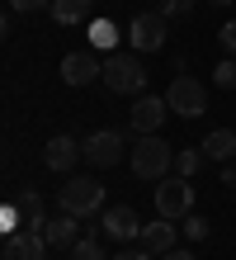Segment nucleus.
<instances>
[{
  "label": "nucleus",
  "instance_id": "f257e3e1",
  "mask_svg": "<svg viewBox=\"0 0 236 260\" xmlns=\"http://www.w3.org/2000/svg\"><path fill=\"white\" fill-rule=\"evenodd\" d=\"M128 166H132L137 180H165V171L175 166V147L161 133H142L132 142V151H128Z\"/></svg>",
  "mask_w": 236,
  "mask_h": 260
},
{
  "label": "nucleus",
  "instance_id": "f03ea898",
  "mask_svg": "<svg viewBox=\"0 0 236 260\" xmlns=\"http://www.w3.org/2000/svg\"><path fill=\"white\" fill-rule=\"evenodd\" d=\"M104 85L114 90V95H147L142 52H109L104 57Z\"/></svg>",
  "mask_w": 236,
  "mask_h": 260
},
{
  "label": "nucleus",
  "instance_id": "7ed1b4c3",
  "mask_svg": "<svg viewBox=\"0 0 236 260\" xmlns=\"http://www.w3.org/2000/svg\"><path fill=\"white\" fill-rule=\"evenodd\" d=\"M61 213H76V218H94L104 208V185L94 175H66V189L57 194Z\"/></svg>",
  "mask_w": 236,
  "mask_h": 260
},
{
  "label": "nucleus",
  "instance_id": "20e7f679",
  "mask_svg": "<svg viewBox=\"0 0 236 260\" xmlns=\"http://www.w3.org/2000/svg\"><path fill=\"white\" fill-rule=\"evenodd\" d=\"M165 104H170V114H180V118H203L208 114V90H203V81L175 71V81L165 90Z\"/></svg>",
  "mask_w": 236,
  "mask_h": 260
},
{
  "label": "nucleus",
  "instance_id": "39448f33",
  "mask_svg": "<svg viewBox=\"0 0 236 260\" xmlns=\"http://www.w3.org/2000/svg\"><path fill=\"white\" fill-rule=\"evenodd\" d=\"M156 213L161 218H189L194 213V189H189V180L184 175H165V180H156Z\"/></svg>",
  "mask_w": 236,
  "mask_h": 260
},
{
  "label": "nucleus",
  "instance_id": "423d86ee",
  "mask_svg": "<svg viewBox=\"0 0 236 260\" xmlns=\"http://www.w3.org/2000/svg\"><path fill=\"white\" fill-rule=\"evenodd\" d=\"M128 151H132V147L123 142V133H114V128H99V133H90V137H85V161L94 166V171H109V166H118Z\"/></svg>",
  "mask_w": 236,
  "mask_h": 260
},
{
  "label": "nucleus",
  "instance_id": "0eeeda50",
  "mask_svg": "<svg viewBox=\"0 0 236 260\" xmlns=\"http://www.w3.org/2000/svg\"><path fill=\"white\" fill-rule=\"evenodd\" d=\"M128 43H132V52H161L165 48V14L142 10L132 19V28H128Z\"/></svg>",
  "mask_w": 236,
  "mask_h": 260
},
{
  "label": "nucleus",
  "instance_id": "6e6552de",
  "mask_svg": "<svg viewBox=\"0 0 236 260\" xmlns=\"http://www.w3.org/2000/svg\"><path fill=\"white\" fill-rule=\"evenodd\" d=\"M85 156V142H76L71 133H57V137H47V147H43V166L47 171H57V175H71V166Z\"/></svg>",
  "mask_w": 236,
  "mask_h": 260
},
{
  "label": "nucleus",
  "instance_id": "1a4fd4ad",
  "mask_svg": "<svg viewBox=\"0 0 236 260\" xmlns=\"http://www.w3.org/2000/svg\"><path fill=\"white\" fill-rule=\"evenodd\" d=\"M170 118V104H165V95H142L137 104H132V114H128V123H132V133L142 137V133H161V123Z\"/></svg>",
  "mask_w": 236,
  "mask_h": 260
},
{
  "label": "nucleus",
  "instance_id": "9d476101",
  "mask_svg": "<svg viewBox=\"0 0 236 260\" xmlns=\"http://www.w3.org/2000/svg\"><path fill=\"white\" fill-rule=\"evenodd\" d=\"M99 232H104L109 241H132V237H142V218H137L128 204H114V208H104Z\"/></svg>",
  "mask_w": 236,
  "mask_h": 260
},
{
  "label": "nucleus",
  "instance_id": "9b49d317",
  "mask_svg": "<svg viewBox=\"0 0 236 260\" xmlns=\"http://www.w3.org/2000/svg\"><path fill=\"white\" fill-rule=\"evenodd\" d=\"M99 76H104V62L94 57V48L61 57V81H66V85H90V81H99Z\"/></svg>",
  "mask_w": 236,
  "mask_h": 260
},
{
  "label": "nucleus",
  "instance_id": "f8f14e48",
  "mask_svg": "<svg viewBox=\"0 0 236 260\" xmlns=\"http://www.w3.org/2000/svg\"><path fill=\"white\" fill-rule=\"evenodd\" d=\"M43 241H47L52 251L71 255V246L81 241V218H76V213H57V218H47V227H43Z\"/></svg>",
  "mask_w": 236,
  "mask_h": 260
},
{
  "label": "nucleus",
  "instance_id": "ddd939ff",
  "mask_svg": "<svg viewBox=\"0 0 236 260\" xmlns=\"http://www.w3.org/2000/svg\"><path fill=\"white\" fill-rule=\"evenodd\" d=\"M142 251H151V255H165V251H175L180 246V227L170 222V218H156V222H142Z\"/></svg>",
  "mask_w": 236,
  "mask_h": 260
},
{
  "label": "nucleus",
  "instance_id": "4468645a",
  "mask_svg": "<svg viewBox=\"0 0 236 260\" xmlns=\"http://www.w3.org/2000/svg\"><path fill=\"white\" fill-rule=\"evenodd\" d=\"M47 241H43V232H14V237H5V260H47Z\"/></svg>",
  "mask_w": 236,
  "mask_h": 260
},
{
  "label": "nucleus",
  "instance_id": "2eb2a0df",
  "mask_svg": "<svg viewBox=\"0 0 236 260\" xmlns=\"http://www.w3.org/2000/svg\"><path fill=\"white\" fill-rule=\"evenodd\" d=\"M203 156L217 161V166H227L236 156V128H213L208 137H203Z\"/></svg>",
  "mask_w": 236,
  "mask_h": 260
},
{
  "label": "nucleus",
  "instance_id": "dca6fc26",
  "mask_svg": "<svg viewBox=\"0 0 236 260\" xmlns=\"http://www.w3.org/2000/svg\"><path fill=\"white\" fill-rule=\"evenodd\" d=\"M19 227H24V232H43V227H47V208H43V199L33 189L19 194Z\"/></svg>",
  "mask_w": 236,
  "mask_h": 260
},
{
  "label": "nucleus",
  "instance_id": "f3484780",
  "mask_svg": "<svg viewBox=\"0 0 236 260\" xmlns=\"http://www.w3.org/2000/svg\"><path fill=\"white\" fill-rule=\"evenodd\" d=\"M90 5H94V0H52V10H47V14L66 28V24H85L90 19Z\"/></svg>",
  "mask_w": 236,
  "mask_h": 260
},
{
  "label": "nucleus",
  "instance_id": "a211bd4d",
  "mask_svg": "<svg viewBox=\"0 0 236 260\" xmlns=\"http://www.w3.org/2000/svg\"><path fill=\"white\" fill-rule=\"evenodd\" d=\"M114 43H118V28L109 24V19H94V24H90V48H94V52L109 57V52H114Z\"/></svg>",
  "mask_w": 236,
  "mask_h": 260
},
{
  "label": "nucleus",
  "instance_id": "6ab92c4d",
  "mask_svg": "<svg viewBox=\"0 0 236 260\" xmlns=\"http://www.w3.org/2000/svg\"><path fill=\"white\" fill-rule=\"evenodd\" d=\"M180 232H184L189 241H203V237L213 232V222L203 218V213H189V218H180Z\"/></svg>",
  "mask_w": 236,
  "mask_h": 260
},
{
  "label": "nucleus",
  "instance_id": "aec40b11",
  "mask_svg": "<svg viewBox=\"0 0 236 260\" xmlns=\"http://www.w3.org/2000/svg\"><path fill=\"white\" fill-rule=\"evenodd\" d=\"M203 161H208V156H203V147H180V156H175V166H180V175H184V180L194 175Z\"/></svg>",
  "mask_w": 236,
  "mask_h": 260
},
{
  "label": "nucleus",
  "instance_id": "412c9836",
  "mask_svg": "<svg viewBox=\"0 0 236 260\" xmlns=\"http://www.w3.org/2000/svg\"><path fill=\"white\" fill-rule=\"evenodd\" d=\"M71 260H104V251H99V241H94V237H81L71 246Z\"/></svg>",
  "mask_w": 236,
  "mask_h": 260
},
{
  "label": "nucleus",
  "instance_id": "4be33fe9",
  "mask_svg": "<svg viewBox=\"0 0 236 260\" xmlns=\"http://www.w3.org/2000/svg\"><path fill=\"white\" fill-rule=\"evenodd\" d=\"M213 76H217V85H222V90H231V85H236V57H222Z\"/></svg>",
  "mask_w": 236,
  "mask_h": 260
},
{
  "label": "nucleus",
  "instance_id": "5701e85b",
  "mask_svg": "<svg viewBox=\"0 0 236 260\" xmlns=\"http://www.w3.org/2000/svg\"><path fill=\"white\" fill-rule=\"evenodd\" d=\"M217 43H222V52L236 57V19H227L222 28H217Z\"/></svg>",
  "mask_w": 236,
  "mask_h": 260
},
{
  "label": "nucleus",
  "instance_id": "b1692460",
  "mask_svg": "<svg viewBox=\"0 0 236 260\" xmlns=\"http://www.w3.org/2000/svg\"><path fill=\"white\" fill-rule=\"evenodd\" d=\"M14 14H33V10H52V0H10Z\"/></svg>",
  "mask_w": 236,
  "mask_h": 260
},
{
  "label": "nucleus",
  "instance_id": "393cba45",
  "mask_svg": "<svg viewBox=\"0 0 236 260\" xmlns=\"http://www.w3.org/2000/svg\"><path fill=\"white\" fill-rule=\"evenodd\" d=\"M194 10V0H161V14L165 19H175V14H189Z\"/></svg>",
  "mask_w": 236,
  "mask_h": 260
},
{
  "label": "nucleus",
  "instance_id": "a878e982",
  "mask_svg": "<svg viewBox=\"0 0 236 260\" xmlns=\"http://www.w3.org/2000/svg\"><path fill=\"white\" fill-rule=\"evenodd\" d=\"M114 260H156V255H151V251H118Z\"/></svg>",
  "mask_w": 236,
  "mask_h": 260
},
{
  "label": "nucleus",
  "instance_id": "bb28decb",
  "mask_svg": "<svg viewBox=\"0 0 236 260\" xmlns=\"http://www.w3.org/2000/svg\"><path fill=\"white\" fill-rule=\"evenodd\" d=\"M222 185H231V189H236V166H231V161L222 166Z\"/></svg>",
  "mask_w": 236,
  "mask_h": 260
},
{
  "label": "nucleus",
  "instance_id": "cd10ccee",
  "mask_svg": "<svg viewBox=\"0 0 236 260\" xmlns=\"http://www.w3.org/2000/svg\"><path fill=\"white\" fill-rule=\"evenodd\" d=\"M161 260H194V251H180V246H175V251H165Z\"/></svg>",
  "mask_w": 236,
  "mask_h": 260
},
{
  "label": "nucleus",
  "instance_id": "c85d7f7f",
  "mask_svg": "<svg viewBox=\"0 0 236 260\" xmlns=\"http://www.w3.org/2000/svg\"><path fill=\"white\" fill-rule=\"evenodd\" d=\"M217 5H231V0H217Z\"/></svg>",
  "mask_w": 236,
  "mask_h": 260
},
{
  "label": "nucleus",
  "instance_id": "c756f323",
  "mask_svg": "<svg viewBox=\"0 0 236 260\" xmlns=\"http://www.w3.org/2000/svg\"><path fill=\"white\" fill-rule=\"evenodd\" d=\"M61 260H71V255H61Z\"/></svg>",
  "mask_w": 236,
  "mask_h": 260
}]
</instances>
